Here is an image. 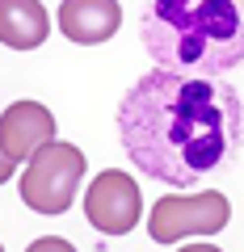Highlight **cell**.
<instances>
[{"instance_id": "cell-11", "label": "cell", "mask_w": 244, "mask_h": 252, "mask_svg": "<svg viewBox=\"0 0 244 252\" xmlns=\"http://www.w3.org/2000/svg\"><path fill=\"white\" fill-rule=\"evenodd\" d=\"M177 252H219L215 244H185V248H177Z\"/></svg>"}, {"instance_id": "cell-8", "label": "cell", "mask_w": 244, "mask_h": 252, "mask_svg": "<svg viewBox=\"0 0 244 252\" xmlns=\"http://www.w3.org/2000/svg\"><path fill=\"white\" fill-rule=\"evenodd\" d=\"M51 34V13L42 0H0V42L9 51H34Z\"/></svg>"}, {"instance_id": "cell-3", "label": "cell", "mask_w": 244, "mask_h": 252, "mask_svg": "<svg viewBox=\"0 0 244 252\" xmlns=\"http://www.w3.org/2000/svg\"><path fill=\"white\" fill-rule=\"evenodd\" d=\"M84 164L89 160L76 143H64V139L46 143L21 172V189H17L21 202L38 215H64L76 202V189L84 181Z\"/></svg>"}, {"instance_id": "cell-12", "label": "cell", "mask_w": 244, "mask_h": 252, "mask_svg": "<svg viewBox=\"0 0 244 252\" xmlns=\"http://www.w3.org/2000/svg\"><path fill=\"white\" fill-rule=\"evenodd\" d=\"M0 252H4V248H0Z\"/></svg>"}, {"instance_id": "cell-7", "label": "cell", "mask_w": 244, "mask_h": 252, "mask_svg": "<svg viewBox=\"0 0 244 252\" xmlns=\"http://www.w3.org/2000/svg\"><path fill=\"white\" fill-rule=\"evenodd\" d=\"M55 21H59L64 38H72L80 46H97V42H105V38L118 34V26H122V4L118 0H64Z\"/></svg>"}, {"instance_id": "cell-1", "label": "cell", "mask_w": 244, "mask_h": 252, "mask_svg": "<svg viewBox=\"0 0 244 252\" xmlns=\"http://www.w3.org/2000/svg\"><path fill=\"white\" fill-rule=\"evenodd\" d=\"M244 135V109L232 84L210 76L147 72L118 105V139L143 177L190 189L227 164Z\"/></svg>"}, {"instance_id": "cell-4", "label": "cell", "mask_w": 244, "mask_h": 252, "mask_svg": "<svg viewBox=\"0 0 244 252\" xmlns=\"http://www.w3.org/2000/svg\"><path fill=\"white\" fill-rule=\"evenodd\" d=\"M232 219V206H227L223 193L215 189H202V193H169L152 206L147 215V235L156 244H177V240H190V235H215L227 227Z\"/></svg>"}, {"instance_id": "cell-2", "label": "cell", "mask_w": 244, "mask_h": 252, "mask_svg": "<svg viewBox=\"0 0 244 252\" xmlns=\"http://www.w3.org/2000/svg\"><path fill=\"white\" fill-rule=\"evenodd\" d=\"M139 38L160 72L219 80L244 63V0H147Z\"/></svg>"}, {"instance_id": "cell-5", "label": "cell", "mask_w": 244, "mask_h": 252, "mask_svg": "<svg viewBox=\"0 0 244 252\" xmlns=\"http://www.w3.org/2000/svg\"><path fill=\"white\" fill-rule=\"evenodd\" d=\"M84 215L97 231L105 235H127L131 227L143 215V198H139V185L131 172L105 168L93 177V185L84 189Z\"/></svg>"}, {"instance_id": "cell-9", "label": "cell", "mask_w": 244, "mask_h": 252, "mask_svg": "<svg viewBox=\"0 0 244 252\" xmlns=\"http://www.w3.org/2000/svg\"><path fill=\"white\" fill-rule=\"evenodd\" d=\"M26 252H76V244L59 240V235H42V240H34Z\"/></svg>"}, {"instance_id": "cell-10", "label": "cell", "mask_w": 244, "mask_h": 252, "mask_svg": "<svg viewBox=\"0 0 244 252\" xmlns=\"http://www.w3.org/2000/svg\"><path fill=\"white\" fill-rule=\"evenodd\" d=\"M13 172H17V160H13V156H9V147L0 143V185H4V181H9Z\"/></svg>"}, {"instance_id": "cell-6", "label": "cell", "mask_w": 244, "mask_h": 252, "mask_svg": "<svg viewBox=\"0 0 244 252\" xmlns=\"http://www.w3.org/2000/svg\"><path fill=\"white\" fill-rule=\"evenodd\" d=\"M0 143L9 147L17 164H30L46 143H55V114L42 101H13L0 114Z\"/></svg>"}]
</instances>
